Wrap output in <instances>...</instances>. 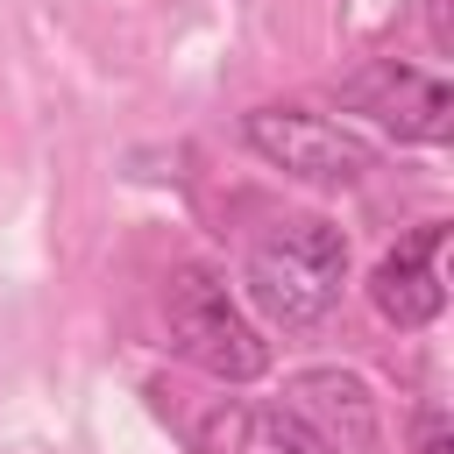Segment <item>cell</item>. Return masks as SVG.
<instances>
[{
    "instance_id": "1",
    "label": "cell",
    "mask_w": 454,
    "mask_h": 454,
    "mask_svg": "<svg viewBox=\"0 0 454 454\" xmlns=\"http://www.w3.org/2000/svg\"><path fill=\"white\" fill-rule=\"evenodd\" d=\"M348 284V234L319 213L270 220L241 255V291L270 326H319Z\"/></svg>"
},
{
    "instance_id": "2",
    "label": "cell",
    "mask_w": 454,
    "mask_h": 454,
    "mask_svg": "<svg viewBox=\"0 0 454 454\" xmlns=\"http://www.w3.org/2000/svg\"><path fill=\"white\" fill-rule=\"evenodd\" d=\"M163 333H170V348L192 369H206L220 383H255L270 369V340L255 333V319L241 312V298L227 291V277L213 262L170 270V284H163Z\"/></svg>"
},
{
    "instance_id": "3",
    "label": "cell",
    "mask_w": 454,
    "mask_h": 454,
    "mask_svg": "<svg viewBox=\"0 0 454 454\" xmlns=\"http://www.w3.org/2000/svg\"><path fill=\"white\" fill-rule=\"evenodd\" d=\"M241 142H248V149H255L270 170L305 177V184H319V192L362 184V177L376 170V149H369V142H362L348 121L312 114V106H298V99L248 106V114H241Z\"/></svg>"
},
{
    "instance_id": "4",
    "label": "cell",
    "mask_w": 454,
    "mask_h": 454,
    "mask_svg": "<svg viewBox=\"0 0 454 454\" xmlns=\"http://www.w3.org/2000/svg\"><path fill=\"white\" fill-rule=\"evenodd\" d=\"M333 99L348 114H369L383 135L397 142H447L454 128V92L440 71L411 64V57H369L348 78H333Z\"/></svg>"
},
{
    "instance_id": "5",
    "label": "cell",
    "mask_w": 454,
    "mask_h": 454,
    "mask_svg": "<svg viewBox=\"0 0 454 454\" xmlns=\"http://www.w3.org/2000/svg\"><path fill=\"white\" fill-rule=\"evenodd\" d=\"M369 305L397 333H419L447 312V220H419L383 262L369 270Z\"/></svg>"
},
{
    "instance_id": "6",
    "label": "cell",
    "mask_w": 454,
    "mask_h": 454,
    "mask_svg": "<svg viewBox=\"0 0 454 454\" xmlns=\"http://www.w3.org/2000/svg\"><path fill=\"white\" fill-rule=\"evenodd\" d=\"M192 447L199 454H340L298 404L284 397H234V404H213L199 426H192Z\"/></svg>"
},
{
    "instance_id": "7",
    "label": "cell",
    "mask_w": 454,
    "mask_h": 454,
    "mask_svg": "<svg viewBox=\"0 0 454 454\" xmlns=\"http://www.w3.org/2000/svg\"><path fill=\"white\" fill-rule=\"evenodd\" d=\"M284 404H298L333 447H369L376 440V404H369V383L348 376V369H305L291 376Z\"/></svg>"
},
{
    "instance_id": "8",
    "label": "cell",
    "mask_w": 454,
    "mask_h": 454,
    "mask_svg": "<svg viewBox=\"0 0 454 454\" xmlns=\"http://www.w3.org/2000/svg\"><path fill=\"white\" fill-rule=\"evenodd\" d=\"M411 440H419V454H447V419H440V404H426V411L411 419Z\"/></svg>"
}]
</instances>
